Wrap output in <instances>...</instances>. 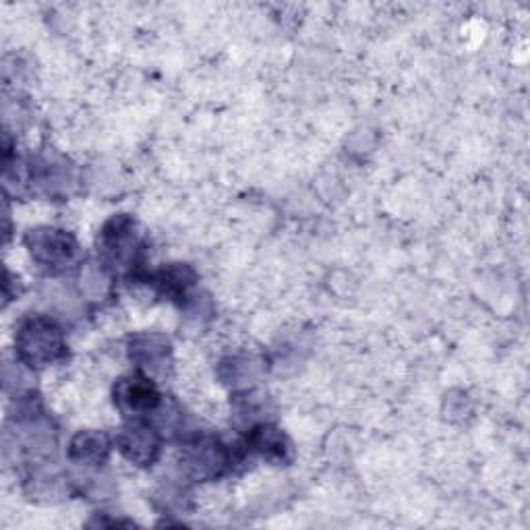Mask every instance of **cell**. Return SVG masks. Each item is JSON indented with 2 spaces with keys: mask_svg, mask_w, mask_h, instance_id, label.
<instances>
[{
  "mask_svg": "<svg viewBox=\"0 0 530 530\" xmlns=\"http://www.w3.org/2000/svg\"><path fill=\"white\" fill-rule=\"evenodd\" d=\"M21 357L36 367L54 361L63 352V336L52 321L34 319L19 334Z\"/></svg>",
  "mask_w": 530,
  "mask_h": 530,
  "instance_id": "cell-1",
  "label": "cell"
},
{
  "mask_svg": "<svg viewBox=\"0 0 530 530\" xmlns=\"http://www.w3.org/2000/svg\"><path fill=\"white\" fill-rule=\"evenodd\" d=\"M75 249H77L75 241L58 230L38 232L32 245V253L36 255V259L48 265V268L69 263L75 255Z\"/></svg>",
  "mask_w": 530,
  "mask_h": 530,
  "instance_id": "cell-2",
  "label": "cell"
},
{
  "mask_svg": "<svg viewBox=\"0 0 530 530\" xmlns=\"http://www.w3.org/2000/svg\"><path fill=\"white\" fill-rule=\"evenodd\" d=\"M121 400L127 402L133 410H150L158 404L156 388L145 379H131L123 386Z\"/></svg>",
  "mask_w": 530,
  "mask_h": 530,
  "instance_id": "cell-3",
  "label": "cell"
}]
</instances>
